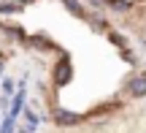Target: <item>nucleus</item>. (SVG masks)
I'll return each instance as SVG.
<instances>
[{
    "instance_id": "f257e3e1",
    "label": "nucleus",
    "mask_w": 146,
    "mask_h": 133,
    "mask_svg": "<svg viewBox=\"0 0 146 133\" xmlns=\"http://www.w3.org/2000/svg\"><path fill=\"white\" fill-rule=\"evenodd\" d=\"M70 79H73V65H70L68 57H62L57 65H54V84H57V87H65Z\"/></svg>"
},
{
    "instance_id": "f03ea898",
    "label": "nucleus",
    "mask_w": 146,
    "mask_h": 133,
    "mask_svg": "<svg viewBox=\"0 0 146 133\" xmlns=\"http://www.w3.org/2000/svg\"><path fill=\"white\" fill-rule=\"evenodd\" d=\"M127 92L133 98H146V74H135L127 82Z\"/></svg>"
},
{
    "instance_id": "7ed1b4c3",
    "label": "nucleus",
    "mask_w": 146,
    "mask_h": 133,
    "mask_svg": "<svg viewBox=\"0 0 146 133\" xmlns=\"http://www.w3.org/2000/svg\"><path fill=\"white\" fill-rule=\"evenodd\" d=\"M22 112H25V82L19 84V92H14V95H11V114H8V117L16 120Z\"/></svg>"
},
{
    "instance_id": "20e7f679",
    "label": "nucleus",
    "mask_w": 146,
    "mask_h": 133,
    "mask_svg": "<svg viewBox=\"0 0 146 133\" xmlns=\"http://www.w3.org/2000/svg\"><path fill=\"white\" fill-rule=\"evenodd\" d=\"M78 114H73V112H68V109H57V112H54V122L57 125H62V128H68V125H76L78 122Z\"/></svg>"
},
{
    "instance_id": "39448f33",
    "label": "nucleus",
    "mask_w": 146,
    "mask_h": 133,
    "mask_svg": "<svg viewBox=\"0 0 146 133\" xmlns=\"http://www.w3.org/2000/svg\"><path fill=\"white\" fill-rule=\"evenodd\" d=\"M62 5L70 11L73 16H78V19H87V8L81 5V0H62Z\"/></svg>"
},
{
    "instance_id": "423d86ee",
    "label": "nucleus",
    "mask_w": 146,
    "mask_h": 133,
    "mask_svg": "<svg viewBox=\"0 0 146 133\" xmlns=\"http://www.w3.org/2000/svg\"><path fill=\"white\" fill-rule=\"evenodd\" d=\"M108 8H114V11H130L135 3H141V0H103Z\"/></svg>"
},
{
    "instance_id": "0eeeda50",
    "label": "nucleus",
    "mask_w": 146,
    "mask_h": 133,
    "mask_svg": "<svg viewBox=\"0 0 146 133\" xmlns=\"http://www.w3.org/2000/svg\"><path fill=\"white\" fill-rule=\"evenodd\" d=\"M25 8V3H19V0H0V14H19V11Z\"/></svg>"
},
{
    "instance_id": "6e6552de",
    "label": "nucleus",
    "mask_w": 146,
    "mask_h": 133,
    "mask_svg": "<svg viewBox=\"0 0 146 133\" xmlns=\"http://www.w3.org/2000/svg\"><path fill=\"white\" fill-rule=\"evenodd\" d=\"M0 84H3V95H14L16 92V84H14V79H8V76H3V79H0Z\"/></svg>"
},
{
    "instance_id": "1a4fd4ad",
    "label": "nucleus",
    "mask_w": 146,
    "mask_h": 133,
    "mask_svg": "<svg viewBox=\"0 0 146 133\" xmlns=\"http://www.w3.org/2000/svg\"><path fill=\"white\" fill-rule=\"evenodd\" d=\"M14 130H16V120L14 117H5L3 125H0V133H14Z\"/></svg>"
},
{
    "instance_id": "9d476101",
    "label": "nucleus",
    "mask_w": 146,
    "mask_h": 133,
    "mask_svg": "<svg viewBox=\"0 0 146 133\" xmlns=\"http://www.w3.org/2000/svg\"><path fill=\"white\" fill-rule=\"evenodd\" d=\"M3 30L8 33V35H14V38H19V41H22V38H25V33H22V27H11V25H3Z\"/></svg>"
},
{
    "instance_id": "9b49d317",
    "label": "nucleus",
    "mask_w": 146,
    "mask_h": 133,
    "mask_svg": "<svg viewBox=\"0 0 146 133\" xmlns=\"http://www.w3.org/2000/svg\"><path fill=\"white\" fill-rule=\"evenodd\" d=\"M25 120H27V125H33V128L38 125V114H35V112H30V109H25Z\"/></svg>"
},
{
    "instance_id": "f8f14e48",
    "label": "nucleus",
    "mask_w": 146,
    "mask_h": 133,
    "mask_svg": "<svg viewBox=\"0 0 146 133\" xmlns=\"http://www.w3.org/2000/svg\"><path fill=\"white\" fill-rule=\"evenodd\" d=\"M92 27L95 30H106V19L103 16H92Z\"/></svg>"
},
{
    "instance_id": "ddd939ff",
    "label": "nucleus",
    "mask_w": 146,
    "mask_h": 133,
    "mask_svg": "<svg viewBox=\"0 0 146 133\" xmlns=\"http://www.w3.org/2000/svg\"><path fill=\"white\" fill-rule=\"evenodd\" d=\"M108 38L116 43V46H125V38H122V35H116V33H108Z\"/></svg>"
},
{
    "instance_id": "4468645a",
    "label": "nucleus",
    "mask_w": 146,
    "mask_h": 133,
    "mask_svg": "<svg viewBox=\"0 0 146 133\" xmlns=\"http://www.w3.org/2000/svg\"><path fill=\"white\" fill-rule=\"evenodd\" d=\"M14 133H35V128H33V125H25V128H16Z\"/></svg>"
},
{
    "instance_id": "2eb2a0df",
    "label": "nucleus",
    "mask_w": 146,
    "mask_h": 133,
    "mask_svg": "<svg viewBox=\"0 0 146 133\" xmlns=\"http://www.w3.org/2000/svg\"><path fill=\"white\" fill-rule=\"evenodd\" d=\"M3 74H5V60L0 57V79H3Z\"/></svg>"
},
{
    "instance_id": "dca6fc26",
    "label": "nucleus",
    "mask_w": 146,
    "mask_h": 133,
    "mask_svg": "<svg viewBox=\"0 0 146 133\" xmlns=\"http://www.w3.org/2000/svg\"><path fill=\"white\" fill-rule=\"evenodd\" d=\"M5 106H8V95H3V98H0V109H5Z\"/></svg>"
}]
</instances>
